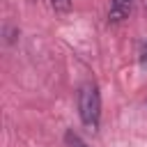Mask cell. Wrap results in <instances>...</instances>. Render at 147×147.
<instances>
[{"instance_id":"obj_1","label":"cell","mask_w":147,"mask_h":147,"mask_svg":"<svg viewBox=\"0 0 147 147\" xmlns=\"http://www.w3.org/2000/svg\"><path fill=\"white\" fill-rule=\"evenodd\" d=\"M78 113L83 124L90 131L99 129V119H101V96H99V87L94 83H85L78 90Z\"/></svg>"},{"instance_id":"obj_2","label":"cell","mask_w":147,"mask_h":147,"mask_svg":"<svg viewBox=\"0 0 147 147\" xmlns=\"http://www.w3.org/2000/svg\"><path fill=\"white\" fill-rule=\"evenodd\" d=\"M133 9V0H110V9H108V21L110 23H119L124 21Z\"/></svg>"},{"instance_id":"obj_3","label":"cell","mask_w":147,"mask_h":147,"mask_svg":"<svg viewBox=\"0 0 147 147\" xmlns=\"http://www.w3.org/2000/svg\"><path fill=\"white\" fill-rule=\"evenodd\" d=\"M64 142H67V147H87V142L78 133H74V131H67L64 133Z\"/></svg>"},{"instance_id":"obj_4","label":"cell","mask_w":147,"mask_h":147,"mask_svg":"<svg viewBox=\"0 0 147 147\" xmlns=\"http://www.w3.org/2000/svg\"><path fill=\"white\" fill-rule=\"evenodd\" d=\"M51 5H53V9H55V14H67V11H71V0H53Z\"/></svg>"},{"instance_id":"obj_5","label":"cell","mask_w":147,"mask_h":147,"mask_svg":"<svg viewBox=\"0 0 147 147\" xmlns=\"http://www.w3.org/2000/svg\"><path fill=\"white\" fill-rule=\"evenodd\" d=\"M32 2H34V0H32Z\"/></svg>"}]
</instances>
